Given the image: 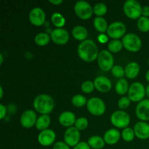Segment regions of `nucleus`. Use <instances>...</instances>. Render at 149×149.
<instances>
[{
  "label": "nucleus",
  "instance_id": "nucleus-35",
  "mask_svg": "<svg viewBox=\"0 0 149 149\" xmlns=\"http://www.w3.org/2000/svg\"><path fill=\"white\" fill-rule=\"evenodd\" d=\"M111 71L112 74L116 78L122 79L123 76L125 75V69L120 65H114Z\"/></svg>",
  "mask_w": 149,
  "mask_h": 149
},
{
  "label": "nucleus",
  "instance_id": "nucleus-10",
  "mask_svg": "<svg viewBox=\"0 0 149 149\" xmlns=\"http://www.w3.org/2000/svg\"><path fill=\"white\" fill-rule=\"evenodd\" d=\"M126 26L122 21H114L109 25L107 29V35L112 39H119L123 38L126 33Z\"/></svg>",
  "mask_w": 149,
  "mask_h": 149
},
{
  "label": "nucleus",
  "instance_id": "nucleus-17",
  "mask_svg": "<svg viewBox=\"0 0 149 149\" xmlns=\"http://www.w3.org/2000/svg\"><path fill=\"white\" fill-rule=\"evenodd\" d=\"M95 87L100 93H108L112 87V83L108 77L105 76H98L94 80Z\"/></svg>",
  "mask_w": 149,
  "mask_h": 149
},
{
  "label": "nucleus",
  "instance_id": "nucleus-45",
  "mask_svg": "<svg viewBox=\"0 0 149 149\" xmlns=\"http://www.w3.org/2000/svg\"><path fill=\"white\" fill-rule=\"evenodd\" d=\"M3 94H4V92H3V87L1 86H0V98H2Z\"/></svg>",
  "mask_w": 149,
  "mask_h": 149
},
{
  "label": "nucleus",
  "instance_id": "nucleus-31",
  "mask_svg": "<svg viewBox=\"0 0 149 149\" xmlns=\"http://www.w3.org/2000/svg\"><path fill=\"white\" fill-rule=\"evenodd\" d=\"M137 26L141 31H149V17H144V16L140 17L137 21Z\"/></svg>",
  "mask_w": 149,
  "mask_h": 149
},
{
  "label": "nucleus",
  "instance_id": "nucleus-5",
  "mask_svg": "<svg viewBox=\"0 0 149 149\" xmlns=\"http://www.w3.org/2000/svg\"><path fill=\"white\" fill-rule=\"evenodd\" d=\"M74 10L76 15L82 20H87L93 14V7L91 4L84 0H79L75 3Z\"/></svg>",
  "mask_w": 149,
  "mask_h": 149
},
{
  "label": "nucleus",
  "instance_id": "nucleus-4",
  "mask_svg": "<svg viewBox=\"0 0 149 149\" xmlns=\"http://www.w3.org/2000/svg\"><path fill=\"white\" fill-rule=\"evenodd\" d=\"M122 44L127 50L130 52H136L141 49L142 41L141 38L134 33H128L122 38Z\"/></svg>",
  "mask_w": 149,
  "mask_h": 149
},
{
  "label": "nucleus",
  "instance_id": "nucleus-41",
  "mask_svg": "<svg viewBox=\"0 0 149 149\" xmlns=\"http://www.w3.org/2000/svg\"><path fill=\"white\" fill-rule=\"evenodd\" d=\"M97 39H98L99 42L102 44L106 43L109 40V36H106L105 33H100L98 36H97Z\"/></svg>",
  "mask_w": 149,
  "mask_h": 149
},
{
  "label": "nucleus",
  "instance_id": "nucleus-21",
  "mask_svg": "<svg viewBox=\"0 0 149 149\" xmlns=\"http://www.w3.org/2000/svg\"><path fill=\"white\" fill-rule=\"evenodd\" d=\"M125 76L128 79H135L138 76L140 73V68L139 64L137 62H132L128 63L125 68Z\"/></svg>",
  "mask_w": 149,
  "mask_h": 149
},
{
  "label": "nucleus",
  "instance_id": "nucleus-37",
  "mask_svg": "<svg viewBox=\"0 0 149 149\" xmlns=\"http://www.w3.org/2000/svg\"><path fill=\"white\" fill-rule=\"evenodd\" d=\"M130 99L128 97V96H123L119 100H118V106L120 109L123 110V109H127L130 105Z\"/></svg>",
  "mask_w": 149,
  "mask_h": 149
},
{
  "label": "nucleus",
  "instance_id": "nucleus-16",
  "mask_svg": "<svg viewBox=\"0 0 149 149\" xmlns=\"http://www.w3.org/2000/svg\"><path fill=\"white\" fill-rule=\"evenodd\" d=\"M135 114L141 121L149 120V99H143L137 104Z\"/></svg>",
  "mask_w": 149,
  "mask_h": 149
},
{
  "label": "nucleus",
  "instance_id": "nucleus-20",
  "mask_svg": "<svg viewBox=\"0 0 149 149\" xmlns=\"http://www.w3.org/2000/svg\"><path fill=\"white\" fill-rule=\"evenodd\" d=\"M121 133L116 128H111L105 132L103 135V139H104L106 143L109 145H114L117 143L121 138Z\"/></svg>",
  "mask_w": 149,
  "mask_h": 149
},
{
  "label": "nucleus",
  "instance_id": "nucleus-36",
  "mask_svg": "<svg viewBox=\"0 0 149 149\" xmlns=\"http://www.w3.org/2000/svg\"><path fill=\"white\" fill-rule=\"evenodd\" d=\"M95 88V87L94 82L90 80H86L83 81L81 85V90L85 93H91Z\"/></svg>",
  "mask_w": 149,
  "mask_h": 149
},
{
  "label": "nucleus",
  "instance_id": "nucleus-29",
  "mask_svg": "<svg viewBox=\"0 0 149 149\" xmlns=\"http://www.w3.org/2000/svg\"><path fill=\"white\" fill-rule=\"evenodd\" d=\"M123 47L122 42L119 39H112L108 43L109 51H110L111 52H113V53L120 52Z\"/></svg>",
  "mask_w": 149,
  "mask_h": 149
},
{
  "label": "nucleus",
  "instance_id": "nucleus-14",
  "mask_svg": "<svg viewBox=\"0 0 149 149\" xmlns=\"http://www.w3.org/2000/svg\"><path fill=\"white\" fill-rule=\"evenodd\" d=\"M37 118L36 113L34 111L31 109H28L25 111L20 116V125L24 128L29 129L36 125Z\"/></svg>",
  "mask_w": 149,
  "mask_h": 149
},
{
  "label": "nucleus",
  "instance_id": "nucleus-34",
  "mask_svg": "<svg viewBox=\"0 0 149 149\" xmlns=\"http://www.w3.org/2000/svg\"><path fill=\"white\" fill-rule=\"evenodd\" d=\"M88 119L84 116H81V117L77 118L76 120L75 124V127L78 129L79 131H83L85 129H87L88 127Z\"/></svg>",
  "mask_w": 149,
  "mask_h": 149
},
{
  "label": "nucleus",
  "instance_id": "nucleus-11",
  "mask_svg": "<svg viewBox=\"0 0 149 149\" xmlns=\"http://www.w3.org/2000/svg\"><path fill=\"white\" fill-rule=\"evenodd\" d=\"M81 134L80 131L75 127H70L67 128L64 132V142L70 147H74L80 142Z\"/></svg>",
  "mask_w": 149,
  "mask_h": 149
},
{
  "label": "nucleus",
  "instance_id": "nucleus-15",
  "mask_svg": "<svg viewBox=\"0 0 149 149\" xmlns=\"http://www.w3.org/2000/svg\"><path fill=\"white\" fill-rule=\"evenodd\" d=\"M56 138L55 131L51 129H47L41 131L38 135V142L42 146H49L54 143Z\"/></svg>",
  "mask_w": 149,
  "mask_h": 149
},
{
  "label": "nucleus",
  "instance_id": "nucleus-6",
  "mask_svg": "<svg viewBox=\"0 0 149 149\" xmlns=\"http://www.w3.org/2000/svg\"><path fill=\"white\" fill-rule=\"evenodd\" d=\"M111 122L117 128H126L130 123V116L127 112L122 110L115 111L111 116Z\"/></svg>",
  "mask_w": 149,
  "mask_h": 149
},
{
  "label": "nucleus",
  "instance_id": "nucleus-40",
  "mask_svg": "<svg viewBox=\"0 0 149 149\" xmlns=\"http://www.w3.org/2000/svg\"><path fill=\"white\" fill-rule=\"evenodd\" d=\"M7 114V108L2 103L0 104V119H3Z\"/></svg>",
  "mask_w": 149,
  "mask_h": 149
},
{
  "label": "nucleus",
  "instance_id": "nucleus-39",
  "mask_svg": "<svg viewBox=\"0 0 149 149\" xmlns=\"http://www.w3.org/2000/svg\"><path fill=\"white\" fill-rule=\"evenodd\" d=\"M73 149H91V148L89 146L88 143L85 141H81L79 143L77 146H75Z\"/></svg>",
  "mask_w": 149,
  "mask_h": 149
},
{
  "label": "nucleus",
  "instance_id": "nucleus-42",
  "mask_svg": "<svg viewBox=\"0 0 149 149\" xmlns=\"http://www.w3.org/2000/svg\"><path fill=\"white\" fill-rule=\"evenodd\" d=\"M142 16L149 17V6H143L142 7Z\"/></svg>",
  "mask_w": 149,
  "mask_h": 149
},
{
  "label": "nucleus",
  "instance_id": "nucleus-13",
  "mask_svg": "<svg viewBox=\"0 0 149 149\" xmlns=\"http://www.w3.org/2000/svg\"><path fill=\"white\" fill-rule=\"evenodd\" d=\"M51 40L58 45H65L69 40V33L63 28H55L50 33Z\"/></svg>",
  "mask_w": 149,
  "mask_h": 149
},
{
  "label": "nucleus",
  "instance_id": "nucleus-9",
  "mask_svg": "<svg viewBox=\"0 0 149 149\" xmlns=\"http://www.w3.org/2000/svg\"><path fill=\"white\" fill-rule=\"evenodd\" d=\"M97 63L100 69L104 71H111L113 68V55L110 51L107 49H103L99 52L98 57H97Z\"/></svg>",
  "mask_w": 149,
  "mask_h": 149
},
{
  "label": "nucleus",
  "instance_id": "nucleus-28",
  "mask_svg": "<svg viewBox=\"0 0 149 149\" xmlns=\"http://www.w3.org/2000/svg\"><path fill=\"white\" fill-rule=\"evenodd\" d=\"M51 21L56 28H63L65 24V18L61 13L55 12L51 15Z\"/></svg>",
  "mask_w": 149,
  "mask_h": 149
},
{
  "label": "nucleus",
  "instance_id": "nucleus-8",
  "mask_svg": "<svg viewBox=\"0 0 149 149\" xmlns=\"http://www.w3.org/2000/svg\"><path fill=\"white\" fill-rule=\"evenodd\" d=\"M146 95V87L142 83L135 81L130 84L128 90V97L131 101L139 103L143 100Z\"/></svg>",
  "mask_w": 149,
  "mask_h": 149
},
{
  "label": "nucleus",
  "instance_id": "nucleus-18",
  "mask_svg": "<svg viewBox=\"0 0 149 149\" xmlns=\"http://www.w3.org/2000/svg\"><path fill=\"white\" fill-rule=\"evenodd\" d=\"M135 136L141 140L149 138V124L143 121L137 122L134 126Z\"/></svg>",
  "mask_w": 149,
  "mask_h": 149
},
{
  "label": "nucleus",
  "instance_id": "nucleus-19",
  "mask_svg": "<svg viewBox=\"0 0 149 149\" xmlns=\"http://www.w3.org/2000/svg\"><path fill=\"white\" fill-rule=\"evenodd\" d=\"M76 120L77 119H76L75 114L70 111H65L62 112L58 117L59 123L65 127H72V125L75 124Z\"/></svg>",
  "mask_w": 149,
  "mask_h": 149
},
{
  "label": "nucleus",
  "instance_id": "nucleus-7",
  "mask_svg": "<svg viewBox=\"0 0 149 149\" xmlns=\"http://www.w3.org/2000/svg\"><path fill=\"white\" fill-rule=\"evenodd\" d=\"M87 109L91 114L94 116H101L106 111V104L101 98L93 97L87 100Z\"/></svg>",
  "mask_w": 149,
  "mask_h": 149
},
{
  "label": "nucleus",
  "instance_id": "nucleus-38",
  "mask_svg": "<svg viewBox=\"0 0 149 149\" xmlns=\"http://www.w3.org/2000/svg\"><path fill=\"white\" fill-rule=\"evenodd\" d=\"M52 149H71L70 146L67 145L64 141H58L55 143L52 147Z\"/></svg>",
  "mask_w": 149,
  "mask_h": 149
},
{
  "label": "nucleus",
  "instance_id": "nucleus-22",
  "mask_svg": "<svg viewBox=\"0 0 149 149\" xmlns=\"http://www.w3.org/2000/svg\"><path fill=\"white\" fill-rule=\"evenodd\" d=\"M71 33L74 39L81 41V42L87 39V38L88 36V31H87V28L81 25H77V26H74L72 29Z\"/></svg>",
  "mask_w": 149,
  "mask_h": 149
},
{
  "label": "nucleus",
  "instance_id": "nucleus-27",
  "mask_svg": "<svg viewBox=\"0 0 149 149\" xmlns=\"http://www.w3.org/2000/svg\"><path fill=\"white\" fill-rule=\"evenodd\" d=\"M50 40V35L48 34L47 33H45V32L38 33L34 37L35 43L39 46H45V45L49 44Z\"/></svg>",
  "mask_w": 149,
  "mask_h": 149
},
{
  "label": "nucleus",
  "instance_id": "nucleus-2",
  "mask_svg": "<svg viewBox=\"0 0 149 149\" xmlns=\"http://www.w3.org/2000/svg\"><path fill=\"white\" fill-rule=\"evenodd\" d=\"M33 106L35 111L41 113V115H48L54 109L55 100L53 97L49 95L40 94L33 99Z\"/></svg>",
  "mask_w": 149,
  "mask_h": 149
},
{
  "label": "nucleus",
  "instance_id": "nucleus-3",
  "mask_svg": "<svg viewBox=\"0 0 149 149\" xmlns=\"http://www.w3.org/2000/svg\"><path fill=\"white\" fill-rule=\"evenodd\" d=\"M123 10L130 19L135 20L142 16V6L137 0H127L124 4Z\"/></svg>",
  "mask_w": 149,
  "mask_h": 149
},
{
  "label": "nucleus",
  "instance_id": "nucleus-33",
  "mask_svg": "<svg viewBox=\"0 0 149 149\" xmlns=\"http://www.w3.org/2000/svg\"><path fill=\"white\" fill-rule=\"evenodd\" d=\"M121 135H122V139L125 141H126V142H131L135 138V131H134V129L127 127L123 129L122 133H121Z\"/></svg>",
  "mask_w": 149,
  "mask_h": 149
},
{
  "label": "nucleus",
  "instance_id": "nucleus-1",
  "mask_svg": "<svg viewBox=\"0 0 149 149\" xmlns=\"http://www.w3.org/2000/svg\"><path fill=\"white\" fill-rule=\"evenodd\" d=\"M77 52L81 60L85 62H92L97 59L99 55L98 47L94 41L86 39L79 45Z\"/></svg>",
  "mask_w": 149,
  "mask_h": 149
},
{
  "label": "nucleus",
  "instance_id": "nucleus-44",
  "mask_svg": "<svg viewBox=\"0 0 149 149\" xmlns=\"http://www.w3.org/2000/svg\"><path fill=\"white\" fill-rule=\"evenodd\" d=\"M146 94L147 97H148L149 99V84L146 86Z\"/></svg>",
  "mask_w": 149,
  "mask_h": 149
},
{
  "label": "nucleus",
  "instance_id": "nucleus-48",
  "mask_svg": "<svg viewBox=\"0 0 149 149\" xmlns=\"http://www.w3.org/2000/svg\"><path fill=\"white\" fill-rule=\"evenodd\" d=\"M148 65H149V59L148 60Z\"/></svg>",
  "mask_w": 149,
  "mask_h": 149
},
{
  "label": "nucleus",
  "instance_id": "nucleus-46",
  "mask_svg": "<svg viewBox=\"0 0 149 149\" xmlns=\"http://www.w3.org/2000/svg\"><path fill=\"white\" fill-rule=\"evenodd\" d=\"M146 79L149 82V70H148L147 72L146 73Z\"/></svg>",
  "mask_w": 149,
  "mask_h": 149
},
{
  "label": "nucleus",
  "instance_id": "nucleus-23",
  "mask_svg": "<svg viewBox=\"0 0 149 149\" xmlns=\"http://www.w3.org/2000/svg\"><path fill=\"white\" fill-rule=\"evenodd\" d=\"M50 122L51 119L49 115H41V116H39L37 118V120H36L35 126H36V129L41 132V131H43L48 129L49 126L50 125Z\"/></svg>",
  "mask_w": 149,
  "mask_h": 149
},
{
  "label": "nucleus",
  "instance_id": "nucleus-43",
  "mask_svg": "<svg viewBox=\"0 0 149 149\" xmlns=\"http://www.w3.org/2000/svg\"><path fill=\"white\" fill-rule=\"evenodd\" d=\"M49 1L54 5H59L63 3V0H49Z\"/></svg>",
  "mask_w": 149,
  "mask_h": 149
},
{
  "label": "nucleus",
  "instance_id": "nucleus-47",
  "mask_svg": "<svg viewBox=\"0 0 149 149\" xmlns=\"http://www.w3.org/2000/svg\"><path fill=\"white\" fill-rule=\"evenodd\" d=\"M3 59H4V58H3V55L2 53L0 54V65H1V64L3 63Z\"/></svg>",
  "mask_w": 149,
  "mask_h": 149
},
{
  "label": "nucleus",
  "instance_id": "nucleus-24",
  "mask_svg": "<svg viewBox=\"0 0 149 149\" xmlns=\"http://www.w3.org/2000/svg\"><path fill=\"white\" fill-rule=\"evenodd\" d=\"M87 143L90 148L93 149H102L105 146V143H106L103 138L99 135H93L90 137L87 140Z\"/></svg>",
  "mask_w": 149,
  "mask_h": 149
},
{
  "label": "nucleus",
  "instance_id": "nucleus-25",
  "mask_svg": "<svg viewBox=\"0 0 149 149\" xmlns=\"http://www.w3.org/2000/svg\"><path fill=\"white\" fill-rule=\"evenodd\" d=\"M93 26L97 31L101 33H104L105 32L107 31L108 27H109L107 20L104 17H99V16H97L94 18Z\"/></svg>",
  "mask_w": 149,
  "mask_h": 149
},
{
  "label": "nucleus",
  "instance_id": "nucleus-26",
  "mask_svg": "<svg viewBox=\"0 0 149 149\" xmlns=\"http://www.w3.org/2000/svg\"><path fill=\"white\" fill-rule=\"evenodd\" d=\"M129 83H128L127 80L125 78L119 79L115 86V90H116V93L121 95H124L126 94L129 90Z\"/></svg>",
  "mask_w": 149,
  "mask_h": 149
},
{
  "label": "nucleus",
  "instance_id": "nucleus-30",
  "mask_svg": "<svg viewBox=\"0 0 149 149\" xmlns=\"http://www.w3.org/2000/svg\"><path fill=\"white\" fill-rule=\"evenodd\" d=\"M71 103L76 107H83L84 106L87 105V100L85 96L81 94H77L73 96L71 99Z\"/></svg>",
  "mask_w": 149,
  "mask_h": 149
},
{
  "label": "nucleus",
  "instance_id": "nucleus-12",
  "mask_svg": "<svg viewBox=\"0 0 149 149\" xmlns=\"http://www.w3.org/2000/svg\"><path fill=\"white\" fill-rule=\"evenodd\" d=\"M46 15L43 9L41 7H33L29 14V21L32 25L36 26H40L43 25L45 22Z\"/></svg>",
  "mask_w": 149,
  "mask_h": 149
},
{
  "label": "nucleus",
  "instance_id": "nucleus-32",
  "mask_svg": "<svg viewBox=\"0 0 149 149\" xmlns=\"http://www.w3.org/2000/svg\"><path fill=\"white\" fill-rule=\"evenodd\" d=\"M107 11V6L103 2H97L93 7V13L99 17H103V15L106 14Z\"/></svg>",
  "mask_w": 149,
  "mask_h": 149
}]
</instances>
